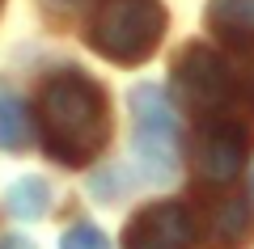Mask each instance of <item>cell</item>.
<instances>
[{
  "mask_svg": "<svg viewBox=\"0 0 254 249\" xmlns=\"http://www.w3.org/2000/svg\"><path fill=\"white\" fill-rule=\"evenodd\" d=\"M38 123H43V144L55 160L89 165L110 140L106 93L81 72H60L43 85Z\"/></svg>",
  "mask_w": 254,
  "mask_h": 249,
  "instance_id": "cell-1",
  "label": "cell"
},
{
  "mask_svg": "<svg viewBox=\"0 0 254 249\" xmlns=\"http://www.w3.org/2000/svg\"><path fill=\"white\" fill-rule=\"evenodd\" d=\"M161 34H165L161 0H102L89 26V43L123 68L144 63L157 51Z\"/></svg>",
  "mask_w": 254,
  "mask_h": 249,
  "instance_id": "cell-2",
  "label": "cell"
},
{
  "mask_svg": "<svg viewBox=\"0 0 254 249\" xmlns=\"http://www.w3.org/2000/svg\"><path fill=\"white\" fill-rule=\"evenodd\" d=\"M131 114H136V160L144 178L153 182H170L178 173V118L174 106L157 85H140L131 89Z\"/></svg>",
  "mask_w": 254,
  "mask_h": 249,
  "instance_id": "cell-3",
  "label": "cell"
},
{
  "mask_svg": "<svg viewBox=\"0 0 254 249\" xmlns=\"http://www.w3.org/2000/svg\"><path fill=\"white\" fill-rule=\"evenodd\" d=\"M174 85H178V98L199 114H216L233 101V68L220 59L212 47L190 43L182 47V55L174 59Z\"/></svg>",
  "mask_w": 254,
  "mask_h": 249,
  "instance_id": "cell-4",
  "label": "cell"
},
{
  "mask_svg": "<svg viewBox=\"0 0 254 249\" xmlns=\"http://www.w3.org/2000/svg\"><path fill=\"white\" fill-rule=\"evenodd\" d=\"M250 127L237 123V118L208 114V123L199 127V140H195V169L203 182H233L242 173L246 156H250Z\"/></svg>",
  "mask_w": 254,
  "mask_h": 249,
  "instance_id": "cell-5",
  "label": "cell"
},
{
  "mask_svg": "<svg viewBox=\"0 0 254 249\" xmlns=\"http://www.w3.org/2000/svg\"><path fill=\"white\" fill-rule=\"evenodd\" d=\"M195 215L182 203H153L127 224L123 249H190Z\"/></svg>",
  "mask_w": 254,
  "mask_h": 249,
  "instance_id": "cell-6",
  "label": "cell"
},
{
  "mask_svg": "<svg viewBox=\"0 0 254 249\" xmlns=\"http://www.w3.org/2000/svg\"><path fill=\"white\" fill-rule=\"evenodd\" d=\"M208 26L229 47L250 43L254 38V0H212L208 4Z\"/></svg>",
  "mask_w": 254,
  "mask_h": 249,
  "instance_id": "cell-7",
  "label": "cell"
},
{
  "mask_svg": "<svg viewBox=\"0 0 254 249\" xmlns=\"http://www.w3.org/2000/svg\"><path fill=\"white\" fill-rule=\"evenodd\" d=\"M34 135V118L21 93H0V148H26Z\"/></svg>",
  "mask_w": 254,
  "mask_h": 249,
  "instance_id": "cell-8",
  "label": "cell"
},
{
  "mask_svg": "<svg viewBox=\"0 0 254 249\" xmlns=\"http://www.w3.org/2000/svg\"><path fill=\"white\" fill-rule=\"evenodd\" d=\"M250 207H246V199H220L216 203V211H212V232H216V241L220 245H229V249H237V245H246L250 241Z\"/></svg>",
  "mask_w": 254,
  "mask_h": 249,
  "instance_id": "cell-9",
  "label": "cell"
},
{
  "mask_svg": "<svg viewBox=\"0 0 254 249\" xmlns=\"http://www.w3.org/2000/svg\"><path fill=\"white\" fill-rule=\"evenodd\" d=\"M47 203H51V190H47L43 178H21L17 186L9 190V211L21 215V220H30V215H43Z\"/></svg>",
  "mask_w": 254,
  "mask_h": 249,
  "instance_id": "cell-10",
  "label": "cell"
},
{
  "mask_svg": "<svg viewBox=\"0 0 254 249\" xmlns=\"http://www.w3.org/2000/svg\"><path fill=\"white\" fill-rule=\"evenodd\" d=\"M233 51H237V59L229 63V68H233V89L242 93V98L250 101V110H254V38L250 43H237Z\"/></svg>",
  "mask_w": 254,
  "mask_h": 249,
  "instance_id": "cell-11",
  "label": "cell"
},
{
  "mask_svg": "<svg viewBox=\"0 0 254 249\" xmlns=\"http://www.w3.org/2000/svg\"><path fill=\"white\" fill-rule=\"evenodd\" d=\"M60 249H110V241L102 237V228H93V224H76V228L64 232Z\"/></svg>",
  "mask_w": 254,
  "mask_h": 249,
  "instance_id": "cell-12",
  "label": "cell"
},
{
  "mask_svg": "<svg viewBox=\"0 0 254 249\" xmlns=\"http://www.w3.org/2000/svg\"><path fill=\"white\" fill-rule=\"evenodd\" d=\"M0 249H34V245H30L26 237H4V241H0Z\"/></svg>",
  "mask_w": 254,
  "mask_h": 249,
  "instance_id": "cell-13",
  "label": "cell"
}]
</instances>
